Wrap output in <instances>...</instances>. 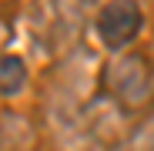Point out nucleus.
Masks as SVG:
<instances>
[{
  "instance_id": "nucleus-5",
  "label": "nucleus",
  "mask_w": 154,
  "mask_h": 151,
  "mask_svg": "<svg viewBox=\"0 0 154 151\" xmlns=\"http://www.w3.org/2000/svg\"><path fill=\"white\" fill-rule=\"evenodd\" d=\"M4 37H7V27H4V20H0V44H4Z\"/></svg>"
},
{
  "instance_id": "nucleus-1",
  "label": "nucleus",
  "mask_w": 154,
  "mask_h": 151,
  "mask_svg": "<svg viewBox=\"0 0 154 151\" xmlns=\"http://www.w3.org/2000/svg\"><path fill=\"white\" fill-rule=\"evenodd\" d=\"M104 91L124 111L147 108L151 94H154V67H151V61L144 54H137V50L117 54L104 67Z\"/></svg>"
},
{
  "instance_id": "nucleus-4",
  "label": "nucleus",
  "mask_w": 154,
  "mask_h": 151,
  "mask_svg": "<svg viewBox=\"0 0 154 151\" xmlns=\"http://www.w3.org/2000/svg\"><path fill=\"white\" fill-rule=\"evenodd\" d=\"M27 87V64L17 54H0V94L10 97Z\"/></svg>"
},
{
  "instance_id": "nucleus-2",
  "label": "nucleus",
  "mask_w": 154,
  "mask_h": 151,
  "mask_svg": "<svg viewBox=\"0 0 154 151\" xmlns=\"http://www.w3.org/2000/svg\"><path fill=\"white\" fill-rule=\"evenodd\" d=\"M144 27V14L134 0H107L94 17L97 40L107 50H124L127 44H134Z\"/></svg>"
},
{
  "instance_id": "nucleus-3",
  "label": "nucleus",
  "mask_w": 154,
  "mask_h": 151,
  "mask_svg": "<svg viewBox=\"0 0 154 151\" xmlns=\"http://www.w3.org/2000/svg\"><path fill=\"white\" fill-rule=\"evenodd\" d=\"M50 7H54V27L60 40H77L87 17V0H50Z\"/></svg>"
}]
</instances>
